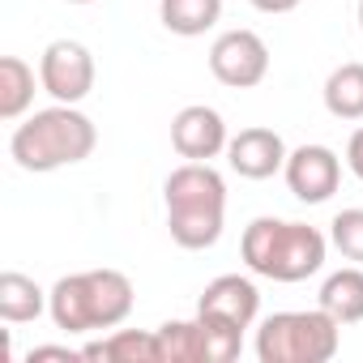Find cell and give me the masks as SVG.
I'll return each instance as SVG.
<instances>
[{
    "label": "cell",
    "mask_w": 363,
    "mask_h": 363,
    "mask_svg": "<svg viewBox=\"0 0 363 363\" xmlns=\"http://www.w3.org/2000/svg\"><path fill=\"white\" fill-rule=\"evenodd\" d=\"M227 141H231L227 120L206 103H193L171 120V145L184 162H210V158L227 154Z\"/></svg>",
    "instance_id": "9"
},
{
    "label": "cell",
    "mask_w": 363,
    "mask_h": 363,
    "mask_svg": "<svg viewBox=\"0 0 363 363\" xmlns=\"http://www.w3.org/2000/svg\"><path fill=\"white\" fill-rule=\"evenodd\" d=\"M252 9H261V13H291V9H299V0H252Z\"/></svg>",
    "instance_id": "23"
},
{
    "label": "cell",
    "mask_w": 363,
    "mask_h": 363,
    "mask_svg": "<svg viewBox=\"0 0 363 363\" xmlns=\"http://www.w3.org/2000/svg\"><path fill=\"white\" fill-rule=\"evenodd\" d=\"M167 201V231L179 248L201 252L214 248L227 223V179L210 162H184L162 184Z\"/></svg>",
    "instance_id": "1"
},
{
    "label": "cell",
    "mask_w": 363,
    "mask_h": 363,
    "mask_svg": "<svg viewBox=\"0 0 363 363\" xmlns=\"http://www.w3.org/2000/svg\"><path fill=\"white\" fill-rule=\"evenodd\" d=\"M342 346V325L316 303L308 312H274L257 329L261 363H329Z\"/></svg>",
    "instance_id": "5"
},
{
    "label": "cell",
    "mask_w": 363,
    "mask_h": 363,
    "mask_svg": "<svg viewBox=\"0 0 363 363\" xmlns=\"http://www.w3.org/2000/svg\"><path fill=\"white\" fill-rule=\"evenodd\" d=\"M257 312H261V291L244 274H218L197 299V316H214L235 329H252Z\"/></svg>",
    "instance_id": "10"
},
{
    "label": "cell",
    "mask_w": 363,
    "mask_h": 363,
    "mask_svg": "<svg viewBox=\"0 0 363 363\" xmlns=\"http://www.w3.org/2000/svg\"><path fill=\"white\" fill-rule=\"evenodd\" d=\"M286 189L303 201V206H320L337 193L342 184V158L329 145H299L286 154Z\"/></svg>",
    "instance_id": "8"
},
{
    "label": "cell",
    "mask_w": 363,
    "mask_h": 363,
    "mask_svg": "<svg viewBox=\"0 0 363 363\" xmlns=\"http://www.w3.org/2000/svg\"><path fill=\"white\" fill-rule=\"evenodd\" d=\"M346 167H350V175L363 184V128H354L350 141H346Z\"/></svg>",
    "instance_id": "21"
},
{
    "label": "cell",
    "mask_w": 363,
    "mask_h": 363,
    "mask_svg": "<svg viewBox=\"0 0 363 363\" xmlns=\"http://www.w3.org/2000/svg\"><path fill=\"white\" fill-rule=\"evenodd\" d=\"M35 103V69L22 56L0 60V120H22Z\"/></svg>",
    "instance_id": "17"
},
{
    "label": "cell",
    "mask_w": 363,
    "mask_h": 363,
    "mask_svg": "<svg viewBox=\"0 0 363 363\" xmlns=\"http://www.w3.org/2000/svg\"><path fill=\"white\" fill-rule=\"evenodd\" d=\"M82 359H103V363H162V346H158V333L116 329L111 337L82 346Z\"/></svg>",
    "instance_id": "12"
},
{
    "label": "cell",
    "mask_w": 363,
    "mask_h": 363,
    "mask_svg": "<svg viewBox=\"0 0 363 363\" xmlns=\"http://www.w3.org/2000/svg\"><path fill=\"white\" fill-rule=\"evenodd\" d=\"M286 141L274 133V128H240L231 141H227V162L235 175L244 179H269L274 171L286 167Z\"/></svg>",
    "instance_id": "11"
},
{
    "label": "cell",
    "mask_w": 363,
    "mask_h": 363,
    "mask_svg": "<svg viewBox=\"0 0 363 363\" xmlns=\"http://www.w3.org/2000/svg\"><path fill=\"white\" fill-rule=\"evenodd\" d=\"M39 86L56 99V103H82L94 90V56L86 43L77 39H56L43 48L39 60Z\"/></svg>",
    "instance_id": "6"
},
{
    "label": "cell",
    "mask_w": 363,
    "mask_h": 363,
    "mask_svg": "<svg viewBox=\"0 0 363 363\" xmlns=\"http://www.w3.org/2000/svg\"><path fill=\"white\" fill-rule=\"evenodd\" d=\"M329 244H333L350 265H363V210H359V206L333 214V223H329Z\"/></svg>",
    "instance_id": "20"
},
{
    "label": "cell",
    "mask_w": 363,
    "mask_h": 363,
    "mask_svg": "<svg viewBox=\"0 0 363 363\" xmlns=\"http://www.w3.org/2000/svg\"><path fill=\"white\" fill-rule=\"evenodd\" d=\"M329 252V240L308 227V223H286V218H252L240 240V257L257 278L269 282H303L320 274Z\"/></svg>",
    "instance_id": "3"
},
{
    "label": "cell",
    "mask_w": 363,
    "mask_h": 363,
    "mask_svg": "<svg viewBox=\"0 0 363 363\" xmlns=\"http://www.w3.org/2000/svg\"><path fill=\"white\" fill-rule=\"evenodd\" d=\"M158 18L171 35L179 39H197L218 26L223 18V0H158Z\"/></svg>",
    "instance_id": "15"
},
{
    "label": "cell",
    "mask_w": 363,
    "mask_h": 363,
    "mask_svg": "<svg viewBox=\"0 0 363 363\" xmlns=\"http://www.w3.org/2000/svg\"><path fill=\"white\" fill-rule=\"evenodd\" d=\"M48 312V291L18 274V269H5L0 274V320H9V325H26V320H39Z\"/></svg>",
    "instance_id": "14"
},
{
    "label": "cell",
    "mask_w": 363,
    "mask_h": 363,
    "mask_svg": "<svg viewBox=\"0 0 363 363\" xmlns=\"http://www.w3.org/2000/svg\"><path fill=\"white\" fill-rule=\"evenodd\" d=\"M201 320V337H206V363H235L244 350V329L223 325L214 316H197Z\"/></svg>",
    "instance_id": "19"
},
{
    "label": "cell",
    "mask_w": 363,
    "mask_h": 363,
    "mask_svg": "<svg viewBox=\"0 0 363 363\" xmlns=\"http://www.w3.org/2000/svg\"><path fill=\"white\" fill-rule=\"evenodd\" d=\"M359 30H363V0H359Z\"/></svg>",
    "instance_id": "24"
},
{
    "label": "cell",
    "mask_w": 363,
    "mask_h": 363,
    "mask_svg": "<svg viewBox=\"0 0 363 363\" xmlns=\"http://www.w3.org/2000/svg\"><path fill=\"white\" fill-rule=\"evenodd\" d=\"M69 5H94V0H69Z\"/></svg>",
    "instance_id": "25"
},
{
    "label": "cell",
    "mask_w": 363,
    "mask_h": 363,
    "mask_svg": "<svg viewBox=\"0 0 363 363\" xmlns=\"http://www.w3.org/2000/svg\"><path fill=\"white\" fill-rule=\"evenodd\" d=\"M26 359H30V363H35V359H69V363H73V359H82V350H69V346H35Z\"/></svg>",
    "instance_id": "22"
},
{
    "label": "cell",
    "mask_w": 363,
    "mask_h": 363,
    "mask_svg": "<svg viewBox=\"0 0 363 363\" xmlns=\"http://www.w3.org/2000/svg\"><path fill=\"white\" fill-rule=\"evenodd\" d=\"M158 346H162V363H206V337H201V320H167L154 329Z\"/></svg>",
    "instance_id": "18"
},
{
    "label": "cell",
    "mask_w": 363,
    "mask_h": 363,
    "mask_svg": "<svg viewBox=\"0 0 363 363\" xmlns=\"http://www.w3.org/2000/svg\"><path fill=\"white\" fill-rule=\"evenodd\" d=\"M325 111L333 120H363V65L350 60V65H337L329 77H325Z\"/></svg>",
    "instance_id": "16"
},
{
    "label": "cell",
    "mask_w": 363,
    "mask_h": 363,
    "mask_svg": "<svg viewBox=\"0 0 363 363\" xmlns=\"http://www.w3.org/2000/svg\"><path fill=\"white\" fill-rule=\"evenodd\" d=\"M48 312L65 333H103L128 320L133 282L120 269H86L69 274L48 291Z\"/></svg>",
    "instance_id": "4"
},
{
    "label": "cell",
    "mask_w": 363,
    "mask_h": 363,
    "mask_svg": "<svg viewBox=\"0 0 363 363\" xmlns=\"http://www.w3.org/2000/svg\"><path fill=\"white\" fill-rule=\"evenodd\" d=\"M94 145H99L94 120L82 116L73 103H56V107H43V111L26 116L9 137L13 162L22 171H35V175L86 162L94 154Z\"/></svg>",
    "instance_id": "2"
},
{
    "label": "cell",
    "mask_w": 363,
    "mask_h": 363,
    "mask_svg": "<svg viewBox=\"0 0 363 363\" xmlns=\"http://www.w3.org/2000/svg\"><path fill=\"white\" fill-rule=\"evenodd\" d=\"M210 73L231 90H252L269 73V48L257 30H227L210 48Z\"/></svg>",
    "instance_id": "7"
},
{
    "label": "cell",
    "mask_w": 363,
    "mask_h": 363,
    "mask_svg": "<svg viewBox=\"0 0 363 363\" xmlns=\"http://www.w3.org/2000/svg\"><path fill=\"white\" fill-rule=\"evenodd\" d=\"M316 303L337 320V325H359L363 320V265H346L320 282Z\"/></svg>",
    "instance_id": "13"
}]
</instances>
